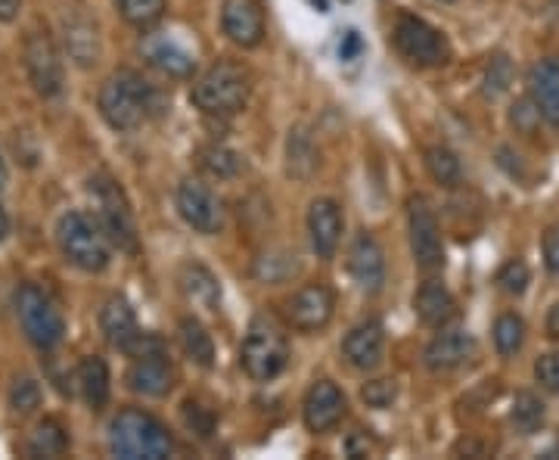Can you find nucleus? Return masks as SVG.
<instances>
[{
  "label": "nucleus",
  "mask_w": 559,
  "mask_h": 460,
  "mask_svg": "<svg viewBox=\"0 0 559 460\" xmlns=\"http://www.w3.org/2000/svg\"><path fill=\"white\" fill-rule=\"evenodd\" d=\"M109 451L122 460H162L174 451V441L162 420L141 408H124L109 423Z\"/></svg>",
  "instance_id": "obj_1"
},
{
  "label": "nucleus",
  "mask_w": 559,
  "mask_h": 460,
  "mask_svg": "<svg viewBox=\"0 0 559 460\" xmlns=\"http://www.w3.org/2000/svg\"><path fill=\"white\" fill-rule=\"evenodd\" d=\"M248 94H252V75L246 65L221 60L193 82L190 100L206 116H233L248 104Z\"/></svg>",
  "instance_id": "obj_2"
},
{
  "label": "nucleus",
  "mask_w": 559,
  "mask_h": 460,
  "mask_svg": "<svg viewBox=\"0 0 559 460\" xmlns=\"http://www.w3.org/2000/svg\"><path fill=\"white\" fill-rule=\"evenodd\" d=\"M100 116L112 131H134L146 122L153 109V87L131 69L109 75L100 87Z\"/></svg>",
  "instance_id": "obj_3"
},
{
  "label": "nucleus",
  "mask_w": 559,
  "mask_h": 460,
  "mask_svg": "<svg viewBox=\"0 0 559 460\" xmlns=\"http://www.w3.org/2000/svg\"><path fill=\"white\" fill-rule=\"evenodd\" d=\"M57 243L65 255L69 265L82 268L87 274L106 271L109 265V237L100 228L97 218H90L87 211H65L57 221Z\"/></svg>",
  "instance_id": "obj_4"
},
{
  "label": "nucleus",
  "mask_w": 559,
  "mask_h": 460,
  "mask_svg": "<svg viewBox=\"0 0 559 460\" xmlns=\"http://www.w3.org/2000/svg\"><path fill=\"white\" fill-rule=\"evenodd\" d=\"M90 196H94V206H97V221L106 230L109 243L127 252V255H137L141 252V233H137L134 211H131V203H127L124 190L119 187V181H112L106 174L94 178L90 181Z\"/></svg>",
  "instance_id": "obj_5"
},
{
  "label": "nucleus",
  "mask_w": 559,
  "mask_h": 460,
  "mask_svg": "<svg viewBox=\"0 0 559 460\" xmlns=\"http://www.w3.org/2000/svg\"><path fill=\"white\" fill-rule=\"evenodd\" d=\"M16 317L25 339L41 349V352H53L65 336V320L57 302L41 290L38 283H25L16 293Z\"/></svg>",
  "instance_id": "obj_6"
},
{
  "label": "nucleus",
  "mask_w": 559,
  "mask_h": 460,
  "mask_svg": "<svg viewBox=\"0 0 559 460\" xmlns=\"http://www.w3.org/2000/svg\"><path fill=\"white\" fill-rule=\"evenodd\" d=\"M240 364H243V371L255 383H270V379H277L287 371V364H290V346H287V336L280 334V327L274 320L258 317L248 327L243 352H240Z\"/></svg>",
  "instance_id": "obj_7"
},
{
  "label": "nucleus",
  "mask_w": 559,
  "mask_h": 460,
  "mask_svg": "<svg viewBox=\"0 0 559 460\" xmlns=\"http://www.w3.org/2000/svg\"><path fill=\"white\" fill-rule=\"evenodd\" d=\"M394 50L408 60L411 65H420V69H433V65L451 63L454 50H451V41L429 25L420 16H411V13H401L398 22H394L392 32Z\"/></svg>",
  "instance_id": "obj_8"
},
{
  "label": "nucleus",
  "mask_w": 559,
  "mask_h": 460,
  "mask_svg": "<svg viewBox=\"0 0 559 460\" xmlns=\"http://www.w3.org/2000/svg\"><path fill=\"white\" fill-rule=\"evenodd\" d=\"M127 386L144 398H166L174 389V367L156 336H141L134 342Z\"/></svg>",
  "instance_id": "obj_9"
},
{
  "label": "nucleus",
  "mask_w": 559,
  "mask_h": 460,
  "mask_svg": "<svg viewBox=\"0 0 559 460\" xmlns=\"http://www.w3.org/2000/svg\"><path fill=\"white\" fill-rule=\"evenodd\" d=\"M408 230H411V252L423 271H438L445 265V243H441V225L435 218L433 203L426 196L408 199Z\"/></svg>",
  "instance_id": "obj_10"
},
{
  "label": "nucleus",
  "mask_w": 559,
  "mask_h": 460,
  "mask_svg": "<svg viewBox=\"0 0 559 460\" xmlns=\"http://www.w3.org/2000/svg\"><path fill=\"white\" fill-rule=\"evenodd\" d=\"M25 72L32 87L41 94L44 100L60 97L65 87V69H62V57L57 50L53 38L47 32H35L25 41Z\"/></svg>",
  "instance_id": "obj_11"
},
{
  "label": "nucleus",
  "mask_w": 559,
  "mask_h": 460,
  "mask_svg": "<svg viewBox=\"0 0 559 460\" xmlns=\"http://www.w3.org/2000/svg\"><path fill=\"white\" fill-rule=\"evenodd\" d=\"M336 295L327 283H305L287 302V324L299 334H320L332 320Z\"/></svg>",
  "instance_id": "obj_12"
},
{
  "label": "nucleus",
  "mask_w": 559,
  "mask_h": 460,
  "mask_svg": "<svg viewBox=\"0 0 559 460\" xmlns=\"http://www.w3.org/2000/svg\"><path fill=\"white\" fill-rule=\"evenodd\" d=\"M178 211L186 225L199 233H218L224 228V206L215 196V190L206 187L196 178H186L184 184L178 187Z\"/></svg>",
  "instance_id": "obj_13"
},
{
  "label": "nucleus",
  "mask_w": 559,
  "mask_h": 460,
  "mask_svg": "<svg viewBox=\"0 0 559 460\" xmlns=\"http://www.w3.org/2000/svg\"><path fill=\"white\" fill-rule=\"evenodd\" d=\"M141 53H144V60L153 69H159L162 75H171V78H186L196 69V53L178 35H171V32L146 35L144 41H141Z\"/></svg>",
  "instance_id": "obj_14"
},
{
  "label": "nucleus",
  "mask_w": 559,
  "mask_h": 460,
  "mask_svg": "<svg viewBox=\"0 0 559 460\" xmlns=\"http://www.w3.org/2000/svg\"><path fill=\"white\" fill-rule=\"evenodd\" d=\"M349 411L345 392L332 383V379H317L311 383L305 404H302V417L311 433H330L332 426H339Z\"/></svg>",
  "instance_id": "obj_15"
},
{
  "label": "nucleus",
  "mask_w": 559,
  "mask_h": 460,
  "mask_svg": "<svg viewBox=\"0 0 559 460\" xmlns=\"http://www.w3.org/2000/svg\"><path fill=\"white\" fill-rule=\"evenodd\" d=\"M221 28L236 47H258L265 41V7L262 0H224L221 7Z\"/></svg>",
  "instance_id": "obj_16"
},
{
  "label": "nucleus",
  "mask_w": 559,
  "mask_h": 460,
  "mask_svg": "<svg viewBox=\"0 0 559 460\" xmlns=\"http://www.w3.org/2000/svg\"><path fill=\"white\" fill-rule=\"evenodd\" d=\"M349 274L364 293H379L386 283V255L370 230H361L349 250Z\"/></svg>",
  "instance_id": "obj_17"
},
{
  "label": "nucleus",
  "mask_w": 559,
  "mask_h": 460,
  "mask_svg": "<svg viewBox=\"0 0 559 460\" xmlns=\"http://www.w3.org/2000/svg\"><path fill=\"white\" fill-rule=\"evenodd\" d=\"M342 228H345V218L339 203L332 199H314L308 209V237L311 250L317 252V258H332L339 250V240H342Z\"/></svg>",
  "instance_id": "obj_18"
},
{
  "label": "nucleus",
  "mask_w": 559,
  "mask_h": 460,
  "mask_svg": "<svg viewBox=\"0 0 559 460\" xmlns=\"http://www.w3.org/2000/svg\"><path fill=\"white\" fill-rule=\"evenodd\" d=\"M386 352V330L382 324L370 317V320H361L357 327L349 330L345 342H342V355L352 364L354 371H373L379 367Z\"/></svg>",
  "instance_id": "obj_19"
},
{
  "label": "nucleus",
  "mask_w": 559,
  "mask_h": 460,
  "mask_svg": "<svg viewBox=\"0 0 559 460\" xmlns=\"http://www.w3.org/2000/svg\"><path fill=\"white\" fill-rule=\"evenodd\" d=\"M528 97L547 125L559 128V57H544L528 72Z\"/></svg>",
  "instance_id": "obj_20"
},
{
  "label": "nucleus",
  "mask_w": 559,
  "mask_h": 460,
  "mask_svg": "<svg viewBox=\"0 0 559 460\" xmlns=\"http://www.w3.org/2000/svg\"><path fill=\"white\" fill-rule=\"evenodd\" d=\"M476 355V339L466 330H441L433 342L426 346V367L435 374H448L463 367L466 361Z\"/></svg>",
  "instance_id": "obj_21"
},
{
  "label": "nucleus",
  "mask_w": 559,
  "mask_h": 460,
  "mask_svg": "<svg viewBox=\"0 0 559 460\" xmlns=\"http://www.w3.org/2000/svg\"><path fill=\"white\" fill-rule=\"evenodd\" d=\"M100 330H104L106 342L112 349H122L131 352L134 342L141 339V324H137V314L131 308V302L124 295H112L100 312Z\"/></svg>",
  "instance_id": "obj_22"
},
{
  "label": "nucleus",
  "mask_w": 559,
  "mask_h": 460,
  "mask_svg": "<svg viewBox=\"0 0 559 460\" xmlns=\"http://www.w3.org/2000/svg\"><path fill=\"white\" fill-rule=\"evenodd\" d=\"M62 38H65V50L82 69L100 63V32L87 16H69L62 20Z\"/></svg>",
  "instance_id": "obj_23"
},
{
  "label": "nucleus",
  "mask_w": 559,
  "mask_h": 460,
  "mask_svg": "<svg viewBox=\"0 0 559 460\" xmlns=\"http://www.w3.org/2000/svg\"><path fill=\"white\" fill-rule=\"evenodd\" d=\"M416 317L426 324V327H445L451 317L457 314L454 295L448 293V287L441 280H426L420 287V293L414 299Z\"/></svg>",
  "instance_id": "obj_24"
},
{
  "label": "nucleus",
  "mask_w": 559,
  "mask_h": 460,
  "mask_svg": "<svg viewBox=\"0 0 559 460\" xmlns=\"http://www.w3.org/2000/svg\"><path fill=\"white\" fill-rule=\"evenodd\" d=\"M181 290H184L190 302L203 305L206 312H218L221 308V283L199 262H190V265L181 268Z\"/></svg>",
  "instance_id": "obj_25"
},
{
  "label": "nucleus",
  "mask_w": 559,
  "mask_h": 460,
  "mask_svg": "<svg viewBox=\"0 0 559 460\" xmlns=\"http://www.w3.org/2000/svg\"><path fill=\"white\" fill-rule=\"evenodd\" d=\"M75 383H78V392L87 401V408L100 411L109 401V367L100 355L84 358L75 371Z\"/></svg>",
  "instance_id": "obj_26"
},
{
  "label": "nucleus",
  "mask_w": 559,
  "mask_h": 460,
  "mask_svg": "<svg viewBox=\"0 0 559 460\" xmlns=\"http://www.w3.org/2000/svg\"><path fill=\"white\" fill-rule=\"evenodd\" d=\"M65 451H69V429L60 420H41L28 439V455L32 458H62Z\"/></svg>",
  "instance_id": "obj_27"
},
{
  "label": "nucleus",
  "mask_w": 559,
  "mask_h": 460,
  "mask_svg": "<svg viewBox=\"0 0 559 460\" xmlns=\"http://www.w3.org/2000/svg\"><path fill=\"white\" fill-rule=\"evenodd\" d=\"M314 168H317V147H314V141H311L305 128H295V131H290V141H287V171L292 178L305 181V178L314 174Z\"/></svg>",
  "instance_id": "obj_28"
},
{
  "label": "nucleus",
  "mask_w": 559,
  "mask_h": 460,
  "mask_svg": "<svg viewBox=\"0 0 559 460\" xmlns=\"http://www.w3.org/2000/svg\"><path fill=\"white\" fill-rule=\"evenodd\" d=\"M181 346L190 361H196L199 367H211L215 364V342L208 330L196 320V317H184L181 320Z\"/></svg>",
  "instance_id": "obj_29"
},
{
  "label": "nucleus",
  "mask_w": 559,
  "mask_h": 460,
  "mask_svg": "<svg viewBox=\"0 0 559 460\" xmlns=\"http://www.w3.org/2000/svg\"><path fill=\"white\" fill-rule=\"evenodd\" d=\"M116 10L127 25L144 32V28H153L166 20L168 0H116Z\"/></svg>",
  "instance_id": "obj_30"
},
{
  "label": "nucleus",
  "mask_w": 559,
  "mask_h": 460,
  "mask_svg": "<svg viewBox=\"0 0 559 460\" xmlns=\"http://www.w3.org/2000/svg\"><path fill=\"white\" fill-rule=\"evenodd\" d=\"M199 166H203V171H208L211 178H236V174L246 168V162H243V156H240L236 149L211 144V147L199 149Z\"/></svg>",
  "instance_id": "obj_31"
},
{
  "label": "nucleus",
  "mask_w": 559,
  "mask_h": 460,
  "mask_svg": "<svg viewBox=\"0 0 559 460\" xmlns=\"http://www.w3.org/2000/svg\"><path fill=\"white\" fill-rule=\"evenodd\" d=\"M525 342V320L519 314L507 312L495 320V346L503 358H513Z\"/></svg>",
  "instance_id": "obj_32"
},
{
  "label": "nucleus",
  "mask_w": 559,
  "mask_h": 460,
  "mask_svg": "<svg viewBox=\"0 0 559 460\" xmlns=\"http://www.w3.org/2000/svg\"><path fill=\"white\" fill-rule=\"evenodd\" d=\"M426 168L438 184L445 187H457L460 184V159L448 147H429L426 149Z\"/></svg>",
  "instance_id": "obj_33"
},
{
  "label": "nucleus",
  "mask_w": 559,
  "mask_h": 460,
  "mask_svg": "<svg viewBox=\"0 0 559 460\" xmlns=\"http://www.w3.org/2000/svg\"><path fill=\"white\" fill-rule=\"evenodd\" d=\"M510 417L517 423L519 433H535L540 423H544V401H540L535 392H517L513 398V411H510Z\"/></svg>",
  "instance_id": "obj_34"
},
{
  "label": "nucleus",
  "mask_w": 559,
  "mask_h": 460,
  "mask_svg": "<svg viewBox=\"0 0 559 460\" xmlns=\"http://www.w3.org/2000/svg\"><path fill=\"white\" fill-rule=\"evenodd\" d=\"M295 271H299V262H295V255H287V252H270L255 262V277L265 283H283Z\"/></svg>",
  "instance_id": "obj_35"
},
{
  "label": "nucleus",
  "mask_w": 559,
  "mask_h": 460,
  "mask_svg": "<svg viewBox=\"0 0 559 460\" xmlns=\"http://www.w3.org/2000/svg\"><path fill=\"white\" fill-rule=\"evenodd\" d=\"M41 386L32 377H16L10 386V408L16 414H32L35 408H41Z\"/></svg>",
  "instance_id": "obj_36"
},
{
  "label": "nucleus",
  "mask_w": 559,
  "mask_h": 460,
  "mask_svg": "<svg viewBox=\"0 0 559 460\" xmlns=\"http://www.w3.org/2000/svg\"><path fill=\"white\" fill-rule=\"evenodd\" d=\"M528 283H532V271H528V265H525L522 258H510V262L497 271V287H500L503 293L522 295L528 290Z\"/></svg>",
  "instance_id": "obj_37"
},
{
  "label": "nucleus",
  "mask_w": 559,
  "mask_h": 460,
  "mask_svg": "<svg viewBox=\"0 0 559 460\" xmlns=\"http://www.w3.org/2000/svg\"><path fill=\"white\" fill-rule=\"evenodd\" d=\"M398 396V383L394 379H373L361 389V398L370 404V408H389Z\"/></svg>",
  "instance_id": "obj_38"
},
{
  "label": "nucleus",
  "mask_w": 559,
  "mask_h": 460,
  "mask_svg": "<svg viewBox=\"0 0 559 460\" xmlns=\"http://www.w3.org/2000/svg\"><path fill=\"white\" fill-rule=\"evenodd\" d=\"M184 423L199 436V439H208L211 436V429H215V414L203 408V404H196V401H186L184 404Z\"/></svg>",
  "instance_id": "obj_39"
},
{
  "label": "nucleus",
  "mask_w": 559,
  "mask_h": 460,
  "mask_svg": "<svg viewBox=\"0 0 559 460\" xmlns=\"http://www.w3.org/2000/svg\"><path fill=\"white\" fill-rule=\"evenodd\" d=\"M510 75H513L510 60H507V57H495L491 65H488V75H485V90H488L491 97H500V94L507 90V84H510Z\"/></svg>",
  "instance_id": "obj_40"
},
{
  "label": "nucleus",
  "mask_w": 559,
  "mask_h": 460,
  "mask_svg": "<svg viewBox=\"0 0 559 460\" xmlns=\"http://www.w3.org/2000/svg\"><path fill=\"white\" fill-rule=\"evenodd\" d=\"M535 379L540 383V389L559 392V352L540 355L538 361H535Z\"/></svg>",
  "instance_id": "obj_41"
},
{
  "label": "nucleus",
  "mask_w": 559,
  "mask_h": 460,
  "mask_svg": "<svg viewBox=\"0 0 559 460\" xmlns=\"http://www.w3.org/2000/svg\"><path fill=\"white\" fill-rule=\"evenodd\" d=\"M544 265L559 274V225L544 233Z\"/></svg>",
  "instance_id": "obj_42"
},
{
  "label": "nucleus",
  "mask_w": 559,
  "mask_h": 460,
  "mask_svg": "<svg viewBox=\"0 0 559 460\" xmlns=\"http://www.w3.org/2000/svg\"><path fill=\"white\" fill-rule=\"evenodd\" d=\"M361 50H364V44L357 38V32H349V35L342 38V44H339V57H342V60H357Z\"/></svg>",
  "instance_id": "obj_43"
},
{
  "label": "nucleus",
  "mask_w": 559,
  "mask_h": 460,
  "mask_svg": "<svg viewBox=\"0 0 559 460\" xmlns=\"http://www.w3.org/2000/svg\"><path fill=\"white\" fill-rule=\"evenodd\" d=\"M22 0H0V22H13L20 16Z\"/></svg>",
  "instance_id": "obj_44"
},
{
  "label": "nucleus",
  "mask_w": 559,
  "mask_h": 460,
  "mask_svg": "<svg viewBox=\"0 0 559 460\" xmlns=\"http://www.w3.org/2000/svg\"><path fill=\"white\" fill-rule=\"evenodd\" d=\"M547 336H550L554 342H559V302L547 312Z\"/></svg>",
  "instance_id": "obj_45"
},
{
  "label": "nucleus",
  "mask_w": 559,
  "mask_h": 460,
  "mask_svg": "<svg viewBox=\"0 0 559 460\" xmlns=\"http://www.w3.org/2000/svg\"><path fill=\"white\" fill-rule=\"evenodd\" d=\"M7 233H10V218H7V209L0 206V240H3Z\"/></svg>",
  "instance_id": "obj_46"
},
{
  "label": "nucleus",
  "mask_w": 559,
  "mask_h": 460,
  "mask_svg": "<svg viewBox=\"0 0 559 460\" xmlns=\"http://www.w3.org/2000/svg\"><path fill=\"white\" fill-rule=\"evenodd\" d=\"M7 187V162H3V156H0V190Z\"/></svg>",
  "instance_id": "obj_47"
}]
</instances>
